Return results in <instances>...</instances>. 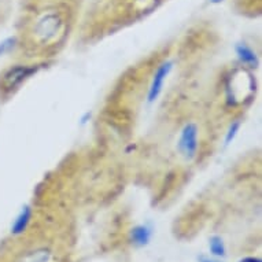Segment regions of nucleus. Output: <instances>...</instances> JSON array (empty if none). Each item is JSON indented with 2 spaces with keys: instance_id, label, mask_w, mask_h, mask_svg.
<instances>
[{
  "instance_id": "f257e3e1",
  "label": "nucleus",
  "mask_w": 262,
  "mask_h": 262,
  "mask_svg": "<svg viewBox=\"0 0 262 262\" xmlns=\"http://www.w3.org/2000/svg\"><path fill=\"white\" fill-rule=\"evenodd\" d=\"M199 139H198V126L193 122H188L184 125L181 130L180 140H179V151L185 159H193L198 154Z\"/></svg>"
},
{
  "instance_id": "f03ea898",
  "label": "nucleus",
  "mask_w": 262,
  "mask_h": 262,
  "mask_svg": "<svg viewBox=\"0 0 262 262\" xmlns=\"http://www.w3.org/2000/svg\"><path fill=\"white\" fill-rule=\"evenodd\" d=\"M35 72V68L33 66H28V64H15V66H11L2 76V86H3V90H17L18 86L21 85L24 81H26Z\"/></svg>"
},
{
  "instance_id": "7ed1b4c3",
  "label": "nucleus",
  "mask_w": 262,
  "mask_h": 262,
  "mask_svg": "<svg viewBox=\"0 0 262 262\" xmlns=\"http://www.w3.org/2000/svg\"><path fill=\"white\" fill-rule=\"evenodd\" d=\"M60 29H62L60 17L55 13H50L39 19L37 25H36V35L43 41H50L59 35Z\"/></svg>"
},
{
  "instance_id": "20e7f679",
  "label": "nucleus",
  "mask_w": 262,
  "mask_h": 262,
  "mask_svg": "<svg viewBox=\"0 0 262 262\" xmlns=\"http://www.w3.org/2000/svg\"><path fill=\"white\" fill-rule=\"evenodd\" d=\"M172 62H163L154 73L152 81H151L150 88H148V95H147V99H148L150 103H152V102L158 99V96L162 92L163 84H165L166 78H168V76L172 72Z\"/></svg>"
},
{
  "instance_id": "39448f33",
  "label": "nucleus",
  "mask_w": 262,
  "mask_h": 262,
  "mask_svg": "<svg viewBox=\"0 0 262 262\" xmlns=\"http://www.w3.org/2000/svg\"><path fill=\"white\" fill-rule=\"evenodd\" d=\"M32 215H33V210L30 206H25L21 210V213L17 215V219L14 221L13 227H11V233L13 235H21L26 231V228L29 225L30 220H32Z\"/></svg>"
},
{
  "instance_id": "423d86ee",
  "label": "nucleus",
  "mask_w": 262,
  "mask_h": 262,
  "mask_svg": "<svg viewBox=\"0 0 262 262\" xmlns=\"http://www.w3.org/2000/svg\"><path fill=\"white\" fill-rule=\"evenodd\" d=\"M236 55L237 58L241 59L242 63L247 64V66H251V68H255L258 66V56L257 54L251 50V48L245 43H241L236 46Z\"/></svg>"
},
{
  "instance_id": "0eeeda50",
  "label": "nucleus",
  "mask_w": 262,
  "mask_h": 262,
  "mask_svg": "<svg viewBox=\"0 0 262 262\" xmlns=\"http://www.w3.org/2000/svg\"><path fill=\"white\" fill-rule=\"evenodd\" d=\"M130 236H132V242H134L135 245L146 246L150 242L151 237L150 228L146 227V225H138V227H135L132 229Z\"/></svg>"
},
{
  "instance_id": "6e6552de",
  "label": "nucleus",
  "mask_w": 262,
  "mask_h": 262,
  "mask_svg": "<svg viewBox=\"0 0 262 262\" xmlns=\"http://www.w3.org/2000/svg\"><path fill=\"white\" fill-rule=\"evenodd\" d=\"M50 258H51V253L48 250L43 249L26 255L22 262H50Z\"/></svg>"
},
{
  "instance_id": "1a4fd4ad",
  "label": "nucleus",
  "mask_w": 262,
  "mask_h": 262,
  "mask_svg": "<svg viewBox=\"0 0 262 262\" xmlns=\"http://www.w3.org/2000/svg\"><path fill=\"white\" fill-rule=\"evenodd\" d=\"M209 246H210L211 254L215 255V257H224L225 255V245H224L223 239L220 236L210 237Z\"/></svg>"
},
{
  "instance_id": "9d476101",
  "label": "nucleus",
  "mask_w": 262,
  "mask_h": 262,
  "mask_svg": "<svg viewBox=\"0 0 262 262\" xmlns=\"http://www.w3.org/2000/svg\"><path fill=\"white\" fill-rule=\"evenodd\" d=\"M17 46V37H9V39L0 41V56L9 54L10 51H13L14 47Z\"/></svg>"
},
{
  "instance_id": "9b49d317",
  "label": "nucleus",
  "mask_w": 262,
  "mask_h": 262,
  "mask_svg": "<svg viewBox=\"0 0 262 262\" xmlns=\"http://www.w3.org/2000/svg\"><path fill=\"white\" fill-rule=\"evenodd\" d=\"M239 129H241V121H233L232 124L229 125L227 136H225V144H231L233 142V139L236 138Z\"/></svg>"
},
{
  "instance_id": "f8f14e48",
  "label": "nucleus",
  "mask_w": 262,
  "mask_h": 262,
  "mask_svg": "<svg viewBox=\"0 0 262 262\" xmlns=\"http://www.w3.org/2000/svg\"><path fill=\"white\" fill-rule=\"evenodd\" d=\"M241 262H262L259 258H255V257H247V258H243Z\"/></svg>"
},
{
  "instance_id": "ddd939ff",
  "label": "nucleus",
  "mask_w": 262,
  "mask_h": 262,
  "mask_svg": "<svg viewBox=\"0 0 262 262\" xmlns=\"http://www.w3.org/2000/svg\"><path fill=\"white\" fill-rule=\"evenodd\" d=\"M201 262H217V261H213V259H209V258H205V257H201V259H199Z\"/></svg>"
},
{
  "instance_id": "4468645a",
  "label": "nucleus",
  "mask_w": 262,
  "mask_h": 262,
  "mask_svg": "<svg viewBox=\"0 0 262 262\" xmlns=\"http://www.w3.org/2000/svg\"><path fill=\"white\" fill-rule=\"evenodd\" d=\"M211 3H221V2H224V0H210Z\"/></svg>"
}]
</instances>
